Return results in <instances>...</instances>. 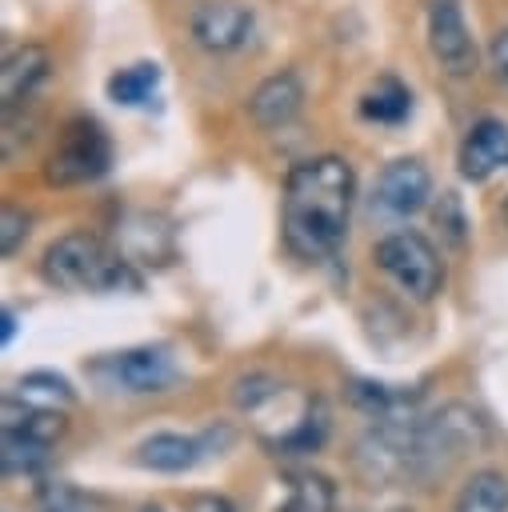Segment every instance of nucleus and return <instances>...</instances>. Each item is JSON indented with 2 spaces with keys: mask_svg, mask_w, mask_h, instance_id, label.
I'll list each match as a JSON object with an SVG mask.
<instances>
[{
  "mask_svg": "<svg viewBox=\"0 0 508 512\" xmlns=\"http://www.w3.org/2000/svg\"><path fill=\"white\" fill-rule=\"evenodd\" d=\"M352 200H356V172L344 156L328 152L296 164L284 180V200H280L284 248L308 264L328 260L348 236Z\"/></svg>",
  "mask_w": 508,
  "mask_h": 512,
  "instance_id": "nucleus-1",
  "label": "nucleus"
},
{
  "mask_svg": "<svg viewBox=\"0 0 508 512\" xmlns=\"http://www.w3.org/2000/svg\"><path fill=\"white\" fill-rule=\"evenodd\" d=\"M40 276L64 292H136L140 276L132 272V256L116 252L96 232H64L44 248Z\"/></svg>",
  "mask_w": 508,
  "mask_h": 512,
  "instance_id": "nucleus-2",
  "label": "nucleus"
},
{
  "mask_svg": "<svg viewBox=\"0 0 508 512\" xmlns=\"http://www.w3.org/2000/svg\"><path fill=\"white\" fill-rule=\"evenodd\" d=\"M488 448V420L472 404H440L412 424V472L408 484H432L452 472L456 460Z\"/></svg>",
  "mask_w": 508,
  "mask_h": 512,
  "instance_id": "nucleus-3",
  "label": "nucleus"
},
{
  "mask_svg": "<svg viewBox=\"0 0 508 512\" xmlns=\"http://www.w3.org/2000/svg\"><path fill=\"white\" fill-rule=\"evenodd\" d=\"M372 260L404 296H412L420 304L436 300L444 288V260H440L436 244L416 228H400V232L380 236L372 248Z\"/></svg>",
  "mask_w": 508,
  "mask_h": 512,
  "instance_id": "nucleus-4",
  "label": "nucleus"
},
{
  "mask_svg": "<svg viewBox=\"0 0 508 512\" xmlns=\"http://www.w3.org/2000/svg\"><path fill=\"white\" fill-rule=\"evenodd\" d=\"M112 168V140L92 116H76L60 128L48 160H44V180L52 188H76L92 184Z\"/></svg>",
  "mask_w": 508,
  "mask_h": 512,
  "instance_id": "nucleus-5",
  "label": "nucleus"
},
{
  "mask_svg": "<svg viewBox=\"0 0 508 512\" xmlns=\"http://www.w3.org/2000/svg\"><path fill=\"white\" fill-rule=\"evenodd\" d=\"M88 376L128 396H152V392H168L180 380V364L168 344H132L124 352H108L92 360Z\"/></svg>",
  "mask_w": 508,
  "mask_h": 512,
  "instance_id": "nucleus-6",
  "label": "nucleus"
},
{
  "mask_svg": "<svg viewBox=\"0 0 508 512\" xmlns=\"http://www.w3.org/2000/svg\"><path fill=\"white\" fill-rule=\"evenodd\" d=\"M428 52L456 80L476 72L480 52H476V40L460 12V0H428Z\"/></svg>",
  "mask_w": 508,
  "mask_h": 512,
  "instance_id": "nucleus-7",
  "label": "nucleus"
},
{
  "mask_svg": "<svg viewBox=\"0 0 508 512\" xmlns=\"http://www.w3.org/2000/svg\"><path fill=\"white\" fill-rule=\"evenodd\" d=\"M252 28H256V16L240 0H200L192 8V16H188L192 40L204 52H216V56L240 52L252 40Z\"/></svg>",
  "mask_w": 508,
  "mask_h": 512,
  "instance_id": "nucleus-8",
  "label": "nucleus"
},
{
  "mask_svg": "<svg viewBox=\"0 0 508 512\" xmlns=\"http://www.w3.org/2000/svg\"><path fill=\"white\" fill-rule=\"evenodd\" d=\"M432 196V172L420 156H400L392 164H384V172L376 176V192H372V208L380 216L404 220L416 216Z\"/></svg>",
  "mask_w": 508,
  "mask_h": 512,
  "instance_id": "nucleus-9",
  "label": "nucleus"
},
{
  "mask_svg": "<svg viewBox=\"0 0 508 512\" xmlns=\"http://www.w3.org/2000/svg\"><path fill=\"white\" fill-rule=\"evenodd\" d=\"M456 164H460V176L472 180V184H484L496 172H504L508 168V124L496 120V116H480L464 132Z\"/></svg>",
  "mask_w": 508,
  "mask_h": 512,
  "instance_id": "nucleus-10",
  "label": "nucleus"
},
{
  "mask_svg": "<svg viewBox=\"0 0 508 512\" xmlns=\"http://www.w3.org/2000/svg\"><path fill=\"white\" fill-rule=\"evenodd\" d=\"M300 108H304V84L292 68L264 76L248 96V120L260 132H276L284 124H292L300 116Z\"/></svg>",
  "mask_w": 508,
  "mask_h": 512,
  "instance_id": "nucleus-11",
  "label": "nucleus"
},
{
  "mask_svg": "<svg viewBox=\"0 0 508 512\" xmlns=\"http://www.w3.org/2000/svg\"><path fill=\"white\" fill-rule=\"evenodd\" d=\"M48 68H52V56L40 44H16V48H8L4 52V64H0V104H4V112L28 104L32 92L48 80Z\"/></svg>",
  "mask_w": 508,
  "mask_h": 512,
  "instance_id": "nucleus-12",
  "label": "nucleus"
},
{
  "mask_svg": "<svg viewBox=\"0 0 508 512\" xmlns=\"http://www.w3.org/2000/svg\"><path fill=\"white\" fill-rule=\"evenodd\" d=\"M204 456H208L204 436H184V432H152L136 444V464L144 472H160V476L192 472Z\"/></svg>",
  "mask_w": 508,
  "mask_h": 512,
  "instance_id": "nucleus-13",
  "label": "nucleus"
},
{
  "mask_svg": "<svg viewBox=\"0 0 508 512\" xmlns=\"http://www.w3.org/2000/svg\"><path fill=\"white\" fill-rule=\"evenodd\" d=\"M0 432H12V436H24V440H36V444L52 448L56 440H64L68 416L60 408H52V404H36V400H24L16 392V396H4Z\"/></svg>",
  "mask_w": 508,
  "mask_h": 512,
  "instance_id": "nucleus-14",
  "label": "nucleus"
},
{
  "mask_svg": "<svg viewBox=\"0 0 508 512\" xmlns=\"http://www.w3.org/2000/svg\"><path fill=\"white\" fill-rule=\"evenodd\" d=\"M328 432H332V412L320 396H308L300 416L280 432V436H268L264 444L276 452V456H312L328 444Z\"/></svg>",
  "mask_w": 508,
  "mask_h": 512,
  "instance_id": "nucleus-15",
  "label": "nucleus"
},
{
  "mask_svg": "<svg viewBox=\"0 0 508 512\" xmlns=\"http://www.w3.org/2000/svg\"><path fill=\"white\" fill-rule=\"evenodd\" d=\"M276 512H336V484L324 472L296 468L288 472V496L276 504Z\"/></svg>",
  "mask_w": 508,
  "mask_h": 512,
  "instance_id": "nucleus-16",
  "label": "nucleus"
},
{
  "mask_svg": "<svg viewBox=\"0 0 508 512\" xmlns=\"http://www.w3.org/2000/svg\"><path fill=\"white\" fill-rule=\"evenodd\" d=\"M412 112V92L396 76H376L360 96V116L372 124H400Z\"/></svg>",
  "mask_w": 508,
  "mask_h": 512,
  "instance_id": "nucleus-17",
  "label": "nucleus"
},
{
  "mask_svg": "<svg viewBox=\"0 0 508 512\" xmlns=\"http://www.w3.org/2000/svg\"><path fill=\"white\" fill-rule=\"evenodd\" d=\"M452 512H508V476L500 468L472 472L460 484Z\"/></svg>",
  "mask_w": 508,
  "mask_h": 512,
  "instance_id": "nucleus-18",
  "label": "nucleus"
},
{
  "mask_svg": "<svg viewBox=\"0 0 508 512\" xmlns=\"http://www.w3.org/2000/svg\"><path fill=\"white\" fill-rule=\"evenodd\" d=\"M344 396H348L352 408H360L368 420H388V416L412 412V400H408L404 392H396V388H388V384H380V380H364V376L348 380Z\"/></svg>",
  "mask_w": 508,
  "mask_h": 512,
  "instance_id": "nucleus-19",
  "label": "nucleus"
},
{
  "mask_svg": "<svg viewBox=\"0 0 508 512\" xmlns=\"http://www.w3.org/2000/svg\"><path fill=\"white\" fill-rule=\"evenodd\" d=\"M156 84H160V64L140 60V64L120 68V72L108 80V96H112L116 104H124V108H136V104H144V100L156 92Z\"/></svg>",
  "mask_w": 508,
  "mask_h": 512,
  "instance_id": "nucleus-20",
  "label": "nucleus"
},
{
  "mask_svg": "<svg viewBox=\"0 0 508 512\" xmlns=\"http://www.w3.org/2000/svg\"><path fill=\"white\" fill-rule=\"evenodd\" d=\"M16 392L24 400H36V404H52V408H64L76 400V388L68 384V376L52 372V368H32L16 380Z\"/></svg>",
  "mask_w": 508,
  "mask_h": 512,
  "instance_id": "nucleus-21",
  "label": "nucleus"
},
{
  "mask_svg": "<svg viewBox=\"0 0 508 512\" xmlns=\"http://www.w3.org/2000/svg\"><path fill=\"white\" fill-rule=\"evenodd\" d=\"M284 396V384L268 372H244L236 384H232V404L248 416H260L268 404H276Z\"/></svg>",
  "mask_w": 508,
  "mask_h": 512,
  "instance_id": "nucleus-22",
  "label": "nucleus"
},
{
  "mask_svg": "<svg viewBox=\"0 0 508 512\" xmlns=\"http://www.w3.org/2000/svg\"><path fill=\"white\" fill-rule=\"evenodd\" d=\"M48 460V448L36 444V440H24V436H12V432H0V468L8 476H36Z\"/></svg>",
  "mask_w": 508,
  "mask_h": 512,
  "instance_id": "nucleus-23",
  "label": "nucleus"
},
{
  "mask_svg": "<svg viewBox=\"0 0 508 512\" xmlns=\"http://www.w3.org/2000/svg\"><path fill=\"white\" fill-rule=\"evenodd\" d=\"M36 512H92V508L68 480H44L36 488Z\"/></svg>",
  "mask_w": 508,
  "mask_h": 512,
  "instance_id": "nucleus-24",
  "label": "nucleus"
},
{
  "mask_svg": "<svg viewBox=\"0 0 508 512\" xmlns=\"http://www.w3.org/2000/svg\"><path fill=\"white\" fill-rule=\"evenodd\" d=\"M28 212L24 208H16V204H4V212H0V252L4 256H16L20 252V244L28 240Z\"/></svg>",
  "mask_w": 508,
  "mask_h": 512,
  "instance_id": "nucleus-25",
  "label": "nucleus"
},
{
  "mask_svg": "<svg viewBox=\"0 0 508 512\" xmlns=\"http://www.w3.org/2000/svg\"><path fill=\"white\" fill-rule=\"evenodd\" d=\"M436 224L452 236V244H464V216H460V204H456V192H444L440 196V208H436Z\"/></svg>",
  "mask_w": 508,
  "mask_h": 512,
  "instance_id": "nucleus-26",
  "label": "nucleus"
},
{
  "mask_svg": "<svg viewBox=\"0 0 508 512\" xmlns=\"http://www.w3.org/2000/svg\"><path fill=\"white\" fill-rule=\"evenodd\" d=\"M184 512H244V508L224 492H192L184 500Z\"/></svg>",
  "mask_w": 508,
  "mask_h": 512,
  "instance_id": "nucleus-27",
  "label": "nucleus"
},
{
  "mask_svg": "<svg viewBox=\"0 0 508 512\" xmlns=\"http://www.w3.org/2000/svg\"><path fill=\"white\" fill-rule=\"evenodd\" d=\"M488 60H492L496 76L508 80V28H500V32L492 36V44H488Z\"/></svg>",
  "mask_w": 508,
  "mask_h": 512,
  "instance_id": "nucleus-28",
  "label": "nucleus"
},
{
  "mask_svg": "<svg viewBox=\"0 0 508 512\" xmlns=\"http://www.w3.org/2000/svg\"><path fill=\"white\" fill-rule=\"evenodd\" d=\"M12 336H16V312L4 308L0 312V344H12Z\"/></svg>",
  "mask_w": 508,
  "mask_h": 512,
  "instance_id": "nucleus-29",
  "label": "nucleus"
},
{
  "mask_svg": "<svg viewBox=\"0 0 508 512\" xmlns=\"http://www.w3.org/2000/svg\"><path fill=\"white\" fill-rule=\"evenodd\" d=\"M140 512H164V508H160V504H144Z\"/></svg>",
  "mask_w": 508,
  "mask_h": 512,
  "instance_id": "nucleus-30",
  "label": "nucleus"
},
{
  "mask_svg": "<svg viewBox=\"0 0 508 512\" xmlns=\"http://www.w3.org/2000/svg\"><path fill=\"white\" fill-rule=\"evenodd\" d=\"M504 220H508V204H504Z\"/></svg>",
  "mask_w": 508,
  "mask_h": 512,
  "instance_id": "nucleus-31",
  "label": "nucleus"
}]
</instances>
